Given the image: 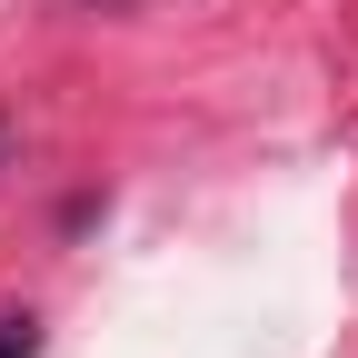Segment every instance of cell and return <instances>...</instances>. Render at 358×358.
<instances>
[{
	"instance_id": "6da1fadb",
	"label": "cell",
	"mask_w": 358,
	"mask_h": 358,
	"mask_svg": "<svg viewBox=\"0 0 358 358\" xmlns=\"http://www.w3.org/2000/svg\"><path fill=\"white\" fill-rule=\"evenodd\" d=\"M0 358H40V329L30 319H0Z\"/></svg>"
},
{
	"instance_id": "7a4b0ae2",
	"label": "cell",
	"mask_w": 358,
	"mask_h": 358,
	"mask_svg": "<svg viewBox=\"0 0 358 358\" xmlns=\"http://www.w3.org/2000/svg\"><path fill=\"white\" fill-rule=\"evenodd\" d=\"M0 150H10V129H0Z\"/></svg>"
}]
</instances>
